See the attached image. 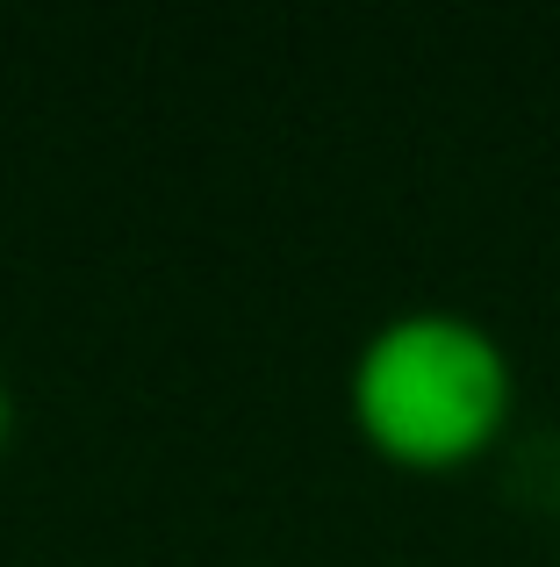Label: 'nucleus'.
Here are the masks:
<instances>
[{
  "instance_id": "obj_1",
  "label": "nucleus",
  "mask_w": 560,
  "mask_h": 567,
  "mask_svg": "<svg viewBox=\"0 0 560 567\" xmlns=\"http://www.w3.org/2000/svg\"><path fill=\"white\" fill-rule=\"evenodd\" d=\"M345 416L395 474H460L518 424V360L467 309H403L345 367Z\"/></svg>"
},
{
  "instance_id": "obj_2",
  "label": "nucleus",
  "mask_w": 560,
  "mask_h": 567,
  "mask_svg": "<svg viewBox=\"0 0 560 567\" xmlns=\"http://www.w3.org/2000/svg\"><path fill=\"white\" fill-rule=\"evenodd\" d=\"M8 445H14V388L0 374V460H8Z\"/></svg>"
}]
</instances>
